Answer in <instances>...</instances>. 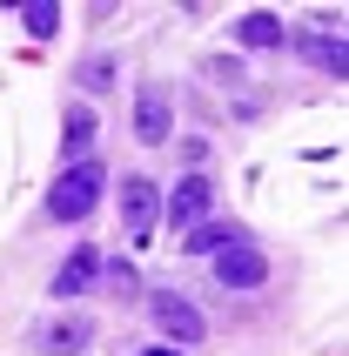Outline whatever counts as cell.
I'll return each instance as SVG.
<instances>
[{"label":"cell","instance_id":"11","mask_svg":"<svg viewBox=\"0 0 349 356\" xmlns=\"http://www.w3.org/2000/svg\"><path fill=\"white\" fill-rule=\"evenodd\" d=\"M235 47H282V20L275 14H242L235 20Z\"/></svg>","mask_w":349,"mask_h":356},{"label":"cell","instance_id":"4","mask_svg":"<svg viewBox=\"0 0 349 356\" xmlns=\"http://www.w3.org/2000/svg\"><path fill=\"white\" fill-rule=\"evenodd\" d=\"M168 216H174V229H195V222H209V216H215V181L202 175V168L174 181V195H168Z\"/></svg>","mask_w":349,"mask_h":356},{"label":"cell","instance_id":"14","mask_svg":"<svg viewBox=\"0 0 349 356\" xmlns=\"http://www.w3.org/2000/svg\"><path fill=\"white\" fill-rule=\"evenodd\" d=\"M101 282L115 289V296H135L141 289V276H135V262H101Z\"/></svg>","mask_w":349,"mask_h":356},{"label":"cell","instance_id":"3","mask_svg":"<svg viewBox=\"0 0 349 356\" xmlns=\"http://www.w3.org/2000/svg\"><path fill=\"white\" fill-rule=\"evenodd\" d=\"M148 316H155V330L168 337V350H174V343H202V337H209L202 309H195L181 289H155V296H148Z\"/></svg>","mask_w":349,"mask_h":356},{"label":"cell","instance_id":"10","mask_svg":"<svg viewBox=\"0 0 349 356\" xmlns=\"http://www.w3.org/2000/svg\"><path fill=\"white\" fill-rule=\"evenodd\" d=\"M229 242H249L242 222H195L188 229V256H215V249H229Z\"/></svg>","mask_w":349,"mask_h":356},{"label":"cell","instance_id":"13","mask_svg":"<svg viewBox=\"0 0 349 356\" xmlns=\"http://www.w3.org/2000/svg\"><path fill=\"white\" fill-rule=\"evenodd\" d=\"M20 20H27V34L34 40H47L60 27V7H47V0H34V7H20Z\"/></svg>","mask_w":349,"mask_h":356},{"label":"cell","instance_id":"16","mask_svg":"<svg viewBox=\"0 0 349 356\" xmlns=\"http://www.w3.org/2000/svg\"><path fill=\"white\" fill-rule=\"evenodd\" d=\"M135 356H181V350H168V343H155V350H135Z\"/></svg>","mask_w":349,"mask_h":356},{"label":"cell","instance_id":"8","mask_svg":"<svg viewBox=\"0 0 349 356\" xmlns=\"http://www.w3.org/2000/svg\"><path fill=\"white\" fill-rule=\"evenodd\" d=\"M101 282V256L95 249H74V256L54 269V296H81V289H95Z\"/></svg>","mask_w":349,"mask_h":356},{"label":"cell","instance_id":"7","mask_svg":"<svg viewBox=\"0 0 349 356\" xmlns=\"http://www.w3.org/2000/svg\"><path fill=\"white\" fill-rule=\"evenodd\" d=\"M168 128H174L168 95H161V88H141V95H135V135L155 148V141H168Z\"/></svg>","mask_w":349,"mask_h":356},{"label":"cell","instance_id":"12","mask_svg":"<svg viewBox=\"0 0 349 356\" xmlns=\"http://www.w3.org/2000/svg\"><path fill=\"white\" fill-rule=\"evenodd\" d=\"M88 141H95V115H88V108H67V121H60V155L81 161V155H88Z\"/></svg>","mask_w":349,"mask_h":356},{"label":"cell","instance_id":"15","mask_svg":"<svg viewBox=\"0 0 349 356\" xmlns=\"http://www.w3.org/2000/svg\"><path fill=\"white\" fill-rule=\"evenodd\" d=\"M74 81H81V88H108V81H115V60H108V54L81 60V67H74Z\"/></svg>","mask_w":349,"mask_h":356},{"label":"cell","instance_id":"6","mask_svg":"<svg viewBox=\"0 0 349 356\" xmlns=\"http://www.w3.org/2000/svg\"><path fill=\"white\" fill-rule=\"evenodd\" d=\"M88 343H95V323H81V316H60V323L34 330V350H47V356H81Z\"/></svg>","mask_w":349,"mask_h":356},{"label":"cell","instance_id":"9","mask_svg":"<svg viewBox=\"0 0 349 356\" xmlns=\"http://www.w3.org/2000/svg\"><path fill=\"white\" fill-rule=\"evenodd\" d=\"M302 54H309V67H323V74H336V81H343L349 74V40L343 34H309V40H302Z\"/></svg>","mask_w":349,"mask_h":356},{"label":"cell","instance_id":"1","mask_svg":"<svg viewBox=\"0 0 349 356\" xmlns=\"http://www.w3.org/2000/svg\"><path fill=\"white\" fill-rule=\"evenodd\" d=\"M101 188H108V168H101L95 155L67 161V168L54 175V188H47V216L54 222H88L95 202H101Z\"/></svg>","mask_w":349,"mask_h":356},{"label":"cell","instance_id":"2","mask_svg":"<svg viewBox=\"0 0 349 356\" xmlns=\"http://www.w3.org/2000/svg\"><path fill=\"white\" fill-rule=\"evenodd\" d=\"M209 262H215L209 276L222 282V289H235V296H249V289H262V282H269V256H262L255 242H229V249H215Z\"/></svg>","mask_w":349,"mask_h":356},{"label":"cell","instance_id":"5","mask_svg":"<svg viewBox=\"0 0 349 356\" xmlns=\"http://www.w3.org/2000/svg\"><path fill=\"white\" fill-rule=\"evenodd\" d=\"M155 216H161V188L148 175H128V181H121V222H128L135 236H148Z\"/></svg>","mask_w":349,"mask_h":356}]
</instances>
